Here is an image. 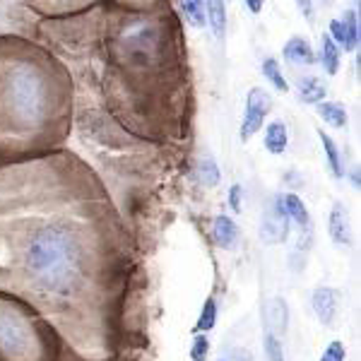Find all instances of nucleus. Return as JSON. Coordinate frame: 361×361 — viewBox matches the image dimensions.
<instances>
[{"mask_svg": "<svg viewBox=\"0 0 361 361\" xmlns=\"http://www.w3.org/2000/svg\"><path fill=\"white\" fill-rule=\"evenodd\" d=\"M25 267L44 294L70 296L82 284V243L66 224H44L27 238Z\"/></svg>", "mask_w": 361, "mask_h": 361, "instance_id": "nucleus-1", "label": "nucleus"}, {"mask_svg": "<svg viewBox=\"0 0 361 361\" xmlns=\"http://www.w3.org/2000/svg\"><path fill=\"white\" fill-rule=\"evenodd\" d=\"M0 90V109L5 118L20 121L25 126H37L49 114V90H46L44 70L34 63H15L5 73Z\"/></svg>", "mask_w": 361, "mask_h": 361, "instance_id": "nucleus-2", "label": "nucleus"}, {"mask_svg": "<svg viewBox=\"0 0 361 361\" xmlns=\"http://www.w3.org/2000/svg\"><path fill=\"white\" fill-rule=\"evenodd\" d=\"M34 349V333L17 311L0 306V352L13 359H27Z\"/></svg>", "mask_w": 361, "mask_h": 361, "instance_id": "nucleus-3", "label": "nucleus"}, {"mask_svg": "<svg viewBox=\"0 0 361 361\" xmlns=\"http://www.w3.org/2000/svg\"><path fill=\"white\" fill-rule=\"evenodd\" d=\"M272 109V97L267 94L263 87H253V90L248 92L246 97V111H243V118H241V140L246 142L255 135V133H260V128H263L267 114H270Z\"/></svg>", "mask_w": 361, "mask_h": 361, "instance_id": "nucleus-4", "label": "nucleus"}, {"mask_svg": "<svg viewBox=\"0 0 361 361\" xmlns=\"http://www.w3.org/2000/svg\"><path fill=\"white\" fill-rule=\"evenodd\" d=\"M287 234H289V217H287V209H284L282 195H277L272 207L265 212L263 224H260V238L265 243H282L287 241Z\"/></svg>", "mask_w": 361, "mask_h": 361, "instance_id": "nucleus-5", "label": "nucleus"}, {"mask_svg": "<svg viewBox=\"0 0 361 361\" xmlns=\"http://www.w3.org/2000/svg\"><path fill=\"white\" fill-rule=\"evenodd\" d=\"M263 325L265 333L282 337L289 325V306L282 296H272L263 304Z\"/></svg>", "mask_w": 361, "mask_h": 361, "instance_id": "nucleus-6", "label": "nucleus"}, {"mask_svg": "<svg viewBox=\"0 0 361 361\" xmlns=\"http://www.w3.org/2000/svg\"><path fill=\"white\" fill-rule=\"evenodd\" d=\"M328 231L330 238L340 246H349L352 243V224H349V212L342 202H335L333 209H330L328 217Z\"/></svg>", "mask_w": 361, "mask_h": 361, "instance_id": "nucleus-7", "label": "nucleus"}, {"mask_svg": "<svg viewBox=\"0 0 361 361\" xmlns=\"http://www.w3.org/2000/svg\"><path fill=\"white\" fill-rule=\"evenodd\" d=\"M282 58L289 66H313L316 63V54H313L311 44L304 37H292L282 49Z\"/></svg>", "mask_w": 361, "mask_h": 361, "instance_id": "nucleus-8", "label": "nucleus"}, {"mask_svg": "<svg viewBox=\"0 0 361 361\" xmlns=\"http://www.w3.org/2000/svg\"><path fill=\"white\" fill-rule=\"evenodd\" d=\"M313 311H316L318 320L323 325H330L335 320V313H337V292L330 287H318L313 292Z\"/></svg>", "mask_w": 361, "mask_h": 361, "instance_id": "nucleus-9", "label": "nucleus"}, {"mask_svg": "<svg viewBox=\"0 0 361 361\" xmlns=\"http://www.w3.org/2000/svg\"><path fill=\"white\" fill-rule=\"evenodd\" d=\"M212 236H214V243H217L219 248L231 250L236 246V241H238V226H236V222L231 217L219 214V217L214 219V224H212Z\"/></svg>", "mask_w": 361, "mask_h": 361, "instance_id": "nucleus-10", "label": "nucleus"}, {"mask_svg": "<svg viewBox=\"0 0 361 361\" xmlns=\"http://www.w3.org/2000/svg\"><path fill=\"white\" fill-rule=\"evenodd\" d=\"M263 145H265V149L270 154H275V157L284 154V149H287V145H289V130H287V126H284L282 121H272V123L265 128Z\"/></svg>", "mask_w": 361, "mask_h": 361, "instance_id": "nucleus-11", "label": "nucleus"}, {"mask_svg": "<svg viewBox=\"0 0 361 361\" xmlns=\"http://www.w3.org/2000/svg\"><path fill=\"white\" fill-rule=\"evenodd\" d=\"M296 94L304 104H318L323 102L328 90H325L323 80L320 78H313V75H306V78H299L296 80Z\"/></svg>", "mask_w": 361, "mask_h": 361, "instance_id": "nucleus-12", "label": "nucleus"}, {"mask_svg": "<svg viewBox=\"0 0 361 361\" xmlns=\"http://www.w3.org/2000/svg\"><path fill=\"white\" fill-rule=\"evenodd\" d=\"M207 25L212 27L214 37L224 39L226 34V0H205Z\"/></svg>", "mask_w": 361, "mask_h": 361, "instance_id": "nucleus-13", "label": "nucleus"}, {"mask_svg": "<svg viewBox=\"0 0 361 361\" xmlns=\"http://www.w3.org/2000/svg\"><path fill=\"white\" fill-rule=\"evenodd\" d=\"M316 111L320 118L325 121L330 128H345L347 126V109L337 102H318L316 104Z\"/></svg>", "mask_w": 361, "mask_h": 361, "instance_id": "nucleus-14", "label": "nucleus"}, {"mask_svg": "<svg viewBox=\"0 0 361 361\" xmlns=\"http://www.w3.org/2000/svg\"><path fill=\"white\" fill-rule=\"evenodd\" d=\"M320 63L328 75H337V70H340V46L328 34L320 37Z\"/></svg>", "mask_w": 361, "mask_h": 361, "instance_id": "nucleus-15", "label": "nucleus"}, {"mask_svg": "<svg viewBox=\"0 0 361 361\" xmlns=\"http://www.w3.org/2000/svg\"><path fill=\"white\" fill-rule=\"evenodd\" d=\"M180 13L190 27H207V13H205V0H178Z\"/></svg>", "mask_w": 361, "mask_h": 361, "instance_id": "nucleus-16", "label": "nucleus"}, {"mask_svg": "<svg viewBox=\"0 0 361 361\" xmlns=\"http://www.w3.org/2000/svg\"><path fill=\"white\" fill-rule=\"evenodd\" d=\"M320 140H323V147H325V154H328V164H330V171H333L335 178H342L345 176V161H342V154L337 149L335 140L328 135L325 130H318Z\"/></svg>", "mask_w": 361, "mask_h": 361, "instance_id": "nucleus-17", "label": "nucleus"}, {"mask_svg": "<svg viewBox=\"0 0 361 361\" xmlns=\"http://www.w3.org/2000/svg\"><path fill=\"white\" fill-rule=\"evenodd\" d=\"M282 202H284V209H287V217L294 219L299 226H308V209L304 205V200H301L296 193H289V195H282Z\"/></svg>", "mask_w": 361, "mask_h": 361, "instance_id": "nucleus-18", "label": "nucleus"}, {"mask_svg": "<svg viewBox=\"0 0 361 361\" xmlns=\"http://www.w3.org/2000/svg\"><path fill=\"white\" fill-rule=\"evenodd\" d=\"M197 178H200V183L205 185V188H214V185L219 183L222 171H219L217 161H214L212 157H202V159L197 161Z\"/></svg>", "mask_w": 361, "mask_h": 361, "instance_id": "nucleus-19", "label": "nucleus"}, {"mask_svg": "<svg viewBox=\"0 0 361 361\" xmlns=\"http://www.w3.org/2000/svg\"><path fill=\"white\" fill-rule=\"evenodd\" d=\"M263 75L270 80L277 92H282V94L284 92H289V82H287V78H284L282 68H279V63L275 61V58H265L263 61Z\"/></svg>", "mask_w": 361, "mask_h": 361, "instance_id": "nucleus-20", "label": "nucleus"}, {"mask_svg": "<svg viewBox=\"0 0 361 361\" xmlns=\"http://www.w3.org/2000/svg\"><path fill=\"white\" fill-rule=\"evenodd\" d=\"M345 29H347V49L345 51H357L361 42V29H359V10H347L345 15Z\"/></svg>", "mask_w": 361, "mask_h": 361, "instance_id": "nucleus-21", "label": "nucleus"}, {"mask_svg": "<svg viewBox=\"0 0 361 361\" xmlns=\"http://www.w3.org/2000/svg\"><path fill=\"white\" fill-rule=\"evenodd\" d=\"M214 323H217V304H214V299H207L200 311V318H197L195 330L197 333H207V330L214 328Z\"/></svg>", "mask_w": 361, "mask_h": 361, "instance_id": "nucleus-22", "label": "nucleus"}, {"mask_svg": "<svg viewBox=\"0 0 361 361\" xmlns=\"http://www.w3.org/2000/svg\"><path fill=\"white\" fill-rule=\"evenodd\" d=\"M263 345H265L267 361H284V349H282V342H279V337H277V335L265 333Z\"/></svg>", "mask_w": 361, "mask_h": 361, "instance_id": "nucleus-23", "label": "nucleus"}, {"mask_svg": "<svg viewBox=\"0 0 361 361\" xmlns=\"http://www.w3.org/2000/svg\"><path fill=\"white\" fill-rule=\"evenodd\" d=\"M328 37L340 46V49H347V29H345V22L342 20H333L328 27Z\"/></svg>", "mask_w": 361, "mask_h": 361, "instance_id": "nucleus-24", "label": "nucleus"}, {"mask_svg": "<svg viewBox=\"0 0 361 361\" xmlns=\"http://www.w3.org/2000/svg\"><path fill=\"white\" fill-rule=\"evenodd\" d=\"M207 352H209V342L205 335H197L195 342H193V349H190V359L193 361H205L207 359Z\"/></svg>", "mask_w": 361, "mask_h": 361, "instance_id": "nucleus-25", "label": "nucleus"}, {"mask_svg": "<svg viewBox=\"0 0 361 361\" xmlns=\"http://www.w3.org/2000/svg\"><path fill=\"white\" fill-rule=\"evenodd\" d=\"M345 345H342L340 340L330 342L328 349L323 352V357H320V361H345Z\"/></svg>", "mask_w": 361, "mask_h": 361, "instance_id": "nucleus-26", "label": "nucleus"}, {"mask_svg": "<svg viewBox=\"0 0 361 361\" xmlns=\"http://www.w3.org/2000/svg\"><path fill=\"white\" fill-rule=\"evenodd\" d=\"M241 195H243V190H241V185H231V190H229V205L234 212H241Z\"/></svg>", "mask_w": 361, "mask_h": 361, "instance_id": "nucleus-27", "label": "nucleus"}, {"mask_svg": "<svg viewBox=\"0 0 361 361\" xmlns=\"http://www.w3.org/2000/svg\"><path fill=\"white\" fill-rule=\"evenodd\" d=\"M296 5H299L301 15H304L306 20H313V17H316V8H313V0H296Z\"/></svg>", "mask_w": 361, "mask_h": 361, "instance_id": "nucleus-28", "label": "nucleus"}, {"mask_svg": "<svg viewBox=\"0 0 361 361\" xmlns=\"http://www.w3.org/2000/svg\"><path fill=\"white\" fill-rule=\"evenodd\" d=\"M243 3H246V8H248L253 15H260V13H263V3H265V0H243Z\"/></svg>", "mask_w": 361, "mask_h": 361, "instance_id": "nucleus-29", "label": "nucleus"}, {"mask_svg": "<svg viewBox=\"0 0 361 361\" xmlns=\"http://www.w3.org/2000/svg\"><path fill=\"white\" fill-rule=\"evenodd\" d=\"M219 361H253V359H250L246 352H234V354H229V357H224Z\"/></svg>", "mask_w": 361, "mask_h": 361, "instance_id": "nucleus-30", "label": "nucleus"}, {"mask_svg": "<svg viewBox=\"0 0 361 361\" xmlns=\"http://www.w3.org/2000/svg\"><path fill=\"white\" fill-rule=\"evenodd\" d=\"M352 185L354 188H359V169L357 171H352Z\"/></svg>", "mask_w": 361, "mask_h": 361, "instance_id": "nucleus-31", "label": "nucleus"}, {"mask_svg": "<svg viewBox=\"0 0 361 361\" xmlns=\"http://www.w3.org/2000/svg\"><path fill=\"white\" fill-rule=\"evenodd\" d=\"M133 3H152V0H133Z\"/></svg>", "mask_w": 361, "mask_h": 361, "instance_id": "nucleus-32", "label": "nucleus"}, {"mask_svg": "<svg viewBox=\"0 0 361 361\" xmlns=\"http://www.w3.org/2000/svg\"><path fill=\"white\" fill-rule=\"evenodd\" d=\"M323 3H330V0H323Z\"/></svg>", "mask_w": 361, "mask_h": 361, "instance_id": "nucleus-33", "label": "nucleus"}]
</instances>
